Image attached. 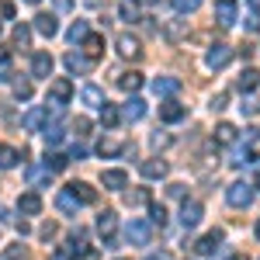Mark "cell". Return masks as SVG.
<instances>
[{"label":"cell","mask_w":260,"mask_h":260,"mask_svg":"<svg viewBox=\"0 0 260 260\" xmlns=\"http://www.w3.org/2000/svg\"><path fill=\"white\" fill-rule=\"evenodd\" d=\"M128 201H136V205H146V201H149V194H146V191H136V194H128Z\"/></svg>","instance_id":"c3c4849f"},{"label":"cell","mask_w":260,"mask_h":260,"mask_svg":"<svg viewBox=\"0 0 260 260\" xmlns=\"http://www.w3.org/2000/svg\"><path fill=\"white\" fill-rule=\"evenodd\" d=\"M101 184H104L108 191H121V187L128 184V174H125V170H104V174H101Z\"/></svg>","instance_id":"2e32d148"},{"label":"cell","mask_w":260,"mask_h":260,"mask_svg":"<svg viewBox=\"0 0 260 260\" xmlns=\"http://www.w3.org/2000/svg\"><path fill=\"white\" fill-rule=\"evenodd\" d=\"M174 7H177V14H194L201 7V0H174Z\"/></svg>","instance_id":"f35d334b"},{"label":"cell","mask_w":260,"mask_h":260,"mask_svg":"<svg viewBox=\"0 0 260 260\" xmlns=\"http://www.w3.org/2000/svg\"><path fill=\"white\" fill-rule=\"evenodd\" d=\"M163 35H167L170 42H180L184 35H187V21H170V24L163 28Z\"/></svg>","instance_id":"83f0119b"},{"label":"cell","mask_w":260,"mask_h":260,"mask_svg":"<svg viewBox=\"0 0 260 260\" xmlns=\"http://www.w3.org/2000/svg\"><path fill=\"white\" fill-rule=\"evenodd\" d=\"M139 4H156V0H139Z\"/></svg>","instance_id":"94428289"},{"label":"cell","mask_w":260,"mask_h":260,"mask_svg":"<svg viewBox=\"0 0 260 260\" xmlns=\"http://www.w3.org/2000/svg\"><path fill=\"white\" fill-rule=\"evenodd\" d=\"M225 101H229V94H215L208 108H212V111H222V108H225Z\"/></svg>","instance_id":"7dc6e473"},{"label":"cell","mask_w":260,"mask_h":260,"mask_svg":"<svg viewBox=\"0 0 260 260\" xmlns=\"http://www.w3.org/2000/svg\"><path fill=\"white\" fill-rule=\"evenodd\" d=\"M229 163H233V167H250V163H253V149H250V146H240Z\"/></svg>","instance_id":"4dcf8cb0"},{"label":"cell","mask_w":260,"mask_h":260,"mask_svg":"<svg viewBox=\"0 0 260 260\" xmlns=\"http://www.w3.org/2000/svg\"><path fill=\"white\" fill-rule=\"evenodd\" d=\"M80 101H83V104H90V108H104V104H108V101H104V90L94 87V83H87V87L80 90Z\"/></svg>","instance_id":"d6986e66"},{"label":"cell","mask_w":260,"mask_h":260,"mask_svg":"<svg viewBox=\"0 0 260 260\" xmlns=\"http://www.w3.org/2000/svg\"><path fill=\"white\" fill-rule=\"evenodd\" d=\"M56 7H59V11H70V7H73V0H56Z\"/></svg>","instance_id":"f5cc1de1"},{"label":"cell","mask_w":260,"mask_h":260,"mask_svg":"<svg viewBox=\"0 0 260 260\" xmlns=\"http://www.w3.org/2000/svg\"><path fill=\"white\" fill-rule=\"evenodd\" d=\"M45 121H49V108H31V111L21 118V125H24V128H42Z\"/></svg>","instance_id":"603a6c76"},{"label":"cell","mask_w":260,"mask_h":260,"mask_svg":"<svg viewBox=\"0 0 260 260\" xmlns=\"http://www.w3.org/2000/svg\"><path fill=\"white\" fill-rule=\"evenodd\" d=\"M0 215H4V212H0Z\"/></svg>","instance_id":"e7e4bbea"},{"label":"cell","mask_w":260,"mask_h":260,"mask_svg":"<svg viewBox=\"0 0 260 260\" xmlns=\"http://www.w3.org/2000/svg\"><path fill=\"white\" fill-rule=\"evenodd\" d=\"M14 98H18V101H28V98H31V83H28V80H18V83H14Z\"/></svg>","instance_id":"60d3db41"},{"label":"cell","mask_w":260,"mask_h":260,"mask_svg":"<svg viewBox=\"0 0 260 260\" xmlns=\"http://www.w3.org/2000/svg\"><path fill=\"white\" fill-rule=\"evenodd\" d=\"M90 66H94V59H87L80 52H66V70H70V73H87Z\"/></svg>","instance_id":"44dd1931"},{"label":"cell","mask_w":260,"mask_h":260,"mask_svg":"<svg viewBox=\"0 0 260 260\" xmlns=\"http://www.w3.org/2000/svg\"><path fill=\"white\" fill-rule=\"evenodd\" d=\"M125 240L132 243V246H146V243L153 240V225L142 219H132L128 225H125Z\"/></svg>","instance_id":"7a4b0ae2"},{"label":"cell","mask_w":260,"mask_h":260,"mask_svg":"<svg viewBox=\"0 0 260 260\" xmlns=\"http://www.w3.org/2000/svg\"><path fill=\"white\" fill-rule=\"evenodd\" d=\"M87 35H90L87 21H73V24H70V31H66V39H70V42H87Z\"/></svg>","instance_id":"f1b7e54d"},{"label":"cell","mask_w":260,"mask_h":260,"mask_svg":"<svg viewBox=\"0 0 260 260\" xmlns=\"http://www.w3.org/2000/svg\"><path fill=\"white\" fill-rule=\"evenodd\" d=\"M246 28H250V31H260V11H250V14H246Z\"/></svg>","instance_id":"f6af8a7d"},{"label":"cell","mask_w":260,"mask_h":260,"mask_svg":"<svg viewBox=\"0 0 260 260\" xmlns=\"http://www.w3.org/2000/svg\"><path fill=\"white\" fill-rule=\"evenodd\" d=\"M257 240H260V219H257Z\"/></svg>","instance_id":"91938a15"},{"label":"cell","mask_w":260,"mask_h":260,"mask_svg":"<svg viewBox=\"0 0 260 260\" xmlns=\"http://www.w3.org/2000/svg\"><path fill=\"white\" fill-rule=\"evenodd\" d=\"M118 108H111V104H104V108H101V125H104V128H115V125H118Z\"/></svg>","instance_id":"1f68e13d"},{"label":"cell","mask_w":260,"mask_h":260,"mask_svg":"<svg viewBox=\"0 0 260 260\" xmlns=\"http://www.w3.org/2000/svg\"><path fill=\"white\" fill-rule=\"evenodd\" d=\"M153 90H156L160 98H170V94L180 90V80L177 77H156V80H153Z\"/></svg>","instance_id":"ffe728a7"},{"label":"cell","mask_w":260,"mask_h":260,"mask_svg":"<svg viewBox=\"0 0 260 260\" xmlns=\"http://www.w3.org/2000/svg\"><path fill=\"white\" fill-rule=\"evenodd\" d=\"M87 4H90V7H98V4H101V0H87Z\"/></svg>","instance_id":"6f0895ef"},{"label":"cell","mask_w":260,"mask_h":260,"mask_svg":"<svg viewBox=\"0 0 260 260\" xmlns=\"http://www.w3.org/2000/svg\"><path fill=\"white\" fill-rule=\"evenodd\" d=\"M83 52H87V59H101L104 56V35H87Z\"/></svg>","instance_id":"cb8c5ba5"},{"label":"cell","mask_w":260,"mask_h":260,"mask_svg":"<svg viewBox=\"0 0 260 260\" xmlns=\"http://www.w3.org/2000/svg\"><path fill=\"white\" fill-rule=\"evenodd\" d=\"M70 156H73V160H83V156H87V149H83V146H73V153H70Z\"/></svg>","instance_id":"816d5d0a"},{"label":"cell","mask_w":260,"mask_h":260,"mask_svg":"<svg viewBox=\"0 0 260 260\" xmlns=\"http://www.w3.org/2000/svg\"><path fill=\"white\" fill-rule=\"evenodd\" d=\"M21 156H24V153H18L14 146H0V167H4V170H11Z\"/></svg>","instance_id":"484cf974"},{"label":"cell","mask_w":260,"mask_h":260,"mask_svg":"<svg viewBox=\"0 0 260 260\" xmlns=\"http://www.w3.org/2000/svg\"><path fill=\"white\" fill-rule=\"evenodd\" d=\"M66 191H70L73 198L80 201V205H94V201H98V191H94L90 184H83V180H73V184H70Z\"/></svg>","instance_id":"30bf717a"},{"label":"cell","mask_w":260,"mask_h":260,"mask_svg":"<svg viewBox=\"0 0 260 260\" xmlns=\"http://www.w3.org/2000/svg\"><path fill=\"white\" fill-rule=\"evenodd\" d=\"M250 4H253V7H257V11H260V0H250Z\"/></svg>","instance_id":"680465c9"},{"label":"cell","mask_w":260,"mask_h":260,"mask_svg":"<svg viewBox=\"0 0 260 260\" xmlns=\"http://www.w3.org/2000/svg\"><path fill=\"white\" fill-rule=\"evenodd\" d=\"M253 191H257L253 184H243V180H236V184H229V187H225V201H229L233 208H246V205L253 201Z\"/></svg>","instance_id":"6da1fadb"},{"label":"cell","mask_w":260,"mask_h":260,"mask_svg":"<svg viewBox=\"0 0 260 260\" xmlns=\"http://www.w3.org/2000/svg\"><path fill=\"white\" fill-rule=\"evenodd\" d=\"M42 167H45L49 174H59V170H66V156H59V153H49Z\"/></svg>","instance_id":"d6a6232c"},{"label":"cell","mask_w":260,"mask_h":260,"mask_svg":"<svg viewBox=\"0 0 260 260\" xmlns=\"http://www.w3.org/2000/svg\"><path fill=\"white\" fill-rule=\"evenodd\" d=\"M24 177H28L31 187H49V184H52V174H49L45 167H28V174H24Z\"/></svg>","instance_id":"7402d4cb"},{"label":"cell","mask_w":260,"mask_h":260,"mask_svg":"<svg viewBox=\"0 0 260 260\" xmlns=\"http://www.w3.org/2000/svg\"><path fill=\"white\" fill-rule=\"evenodd\" d=\"M0 260H24V246H21V243L4 246V250H0Z\"/></svg>","instance_id":"d590c367"},{"label":"cell","mask_w":260,"mask_h":260,"mask_svg":"<svg viewBox=\"0 0 260 260\" xmlns=\"http://www.w3.org/2000/svg\"><path fill=\"white\" fill-rule=\"evenodd\" d=\"M115 229H118V215L111 208H104L98 215V233H101V240H104V246H115Z\"/></svg>","instance_id":"277c9868"},{"label":"cell","mask_w":260,"mask_h":260,"mask_svg":"<svg viewBox=\"0 0 260 260\" xmlns=\"http://www.w3.org/2000/svg\"><path fill=\"white\" fill-rule=\"evenodd\" d=\"M52 260H66V253H62V250H59V253H52Z\"/></svg>","instance_id":"11a10c76"},{"label":"cell","mask_w":260,"mask_h":260,"mask_svg":"<svg viewBox=\"0 0 260 260\" xmlns=\"http://www.w3.org/2000/svg\"><path fill=\"white\" fill-rule=\"evenodd\" d=\"M139 170H142V177H146V180H163L170 167H167L163 160H146V163L139 167Z\"/></svg>","instance_id":"ac0fdd59"},{"label":"cell","mask_w":260,"mask_h":260,"mask_svg":"<svg viewBox=\"0 0 260 260\" xmlns=\"http://www.w3.org/2000/svg\"><path fill=\"white\" fill-rule=\"evenodd\" d=\"M233 139H236V128H233L229 121L215 125V142H233Z\"/></svg>","instance_id":"e575fe53"},{"label":"cell","mask_w":260,"mask_h":260,"mask_svg":"<svg viewBox=\"0 0 260 260\" xmlns=\"http://www.w3.org/2000/svg\"><path fill=\"white\" fill-rule=\"evenodd\" d=\"M167 142H170V136H160V132L153 136V146H156V149H160V146H167Z\"/></svg>","instance_id":"f907efd6"},{"label":"cell","mask_w":260,"mask_h":260,"mask_svg":"<svg viewBox=\"0 0 260 260\" xmlns=\"http://www.w3.org/2000/svg\"><path fill=\"white\" fill-rule=\"evenodd\" d=\"M18 212H21V215H39V212H42V198L35 194V191L21 194V198H18Z\"/></svg>","instance_id":"e0dca14e"},{"label":"cell","mask_w":260,"mask_h":260,"mask_svg":"<svg viewBox=\"0 0 260 260\" xmlns=\"http://www.w3.org/2000/svg\"><path fill=\"white\" fill-rule=\"evenodd\" d=\"M215 21L222 28H233L236 24V0H215Z\"/></svg>","instance_id":"52a82bcc"},{"label":"cell","mask_w":260,"mask_h":260,"mask_svg":"<svg viewBox=\"0 0 260 260\" xmlns=\"http://www.w3.org/2000/svg\"><path fill=\"white\" fill-rule=\"evenodd\" d=\"M115 87L125 90V94H136V90L142 87V73H139V70H125V73L115 77Z\"/></svg>","instance_id":"ba28073f"},{"label":"cell","mask_w":260,"mask_h":260,"mask_svg":"<svg viewBox=\"0 0 260 260\" xmlns=\"http://www.w3.org/2000/svg\"><path fill=\"white\" fill-rule=\"evenodd\" d=\"M14 77V56L11 52H0V83H7Z\"/></svg>","instance_id":"f546056e"},{"label":"cell","mask_w":260,"mask_h":260,"mask_svg":"<svg viewBox=\"0 0 260 260\" xmlns=\"http://www.w3.org/2000/svg\"><path fill=\"white\" fill-rule=\"evenodd\" d=\"M146 260H170V253H149Z\"/></svg>","instance_id":"db71d44e"},{"label":"cell","mask_w":260,"mask_h":260,"mask_svg":"<svg viewBox=\"0 0 260 260\" xmlns=\"http://www.w3.org/2000/svg\"><path fill=\"white\" fill-rule=\"evenodd\" d=\"M98 153H101V156H115V153H121V142L108 136V139H101V142H98Z\"/></svg>","instance_id":"836d02e7"},{"label":"cell","mask_w":260,"mask_h":260,"mask_svg":"<svg viewBox=\"0 0 260 260\" xmlns=\"http://www.w3.org/2000/svg\"><path fill=\"white\" fill-rule=\"evenodd\" d=\"M180 222H184V229H194L201 222V201H184L180 205Z\"/></svg>","instance_id":"9c48e42d"},{"label":"cell","mask_w":260,"mask_h":260,"mask_svg":"<svg viewBox=\"0 0 260 260\" xmlns=\"http://www.w3.org/2000/svg\"><path fill=\"white\" fill-rule=\"evenodd\" d=\"M229 59H233V49L222 45V42L208 45V52H205V66L208 70H222V66H229Z\"/></svg>","instance_id":"5b68a950"},{"label":"cell","mask_w":260,"mask_h":260,"mask_svg":"<svg viewBox=\"0 0 260 260\" xmlns=\"http://www.w3.org/2000/svg\"><path fill=\"white\" fill-rule=\"evenodd\" d=\"M70 98H73V80L59 77V80H52V83H49V104L62 108V104H66Z\"/></svg>","instance_id":"8992f818"},{"label":"cell","mask_w":260,"mask_h":260,"mask_svg":"<svg viewBox=\"0 0 260 260\" xmlns=\"http://www.w3.org/2000/svg\"><path fill=\"white\" fill-rule=\"evenodd\" d=\"M219 246H222V229H212V233H205V236L194 243V250H198V253H205V257H208V253H215Z\"/></svg>","instance_id":"8fae6325"},{"label":"cell","mask_w":260,"mask_h":260,"mask_svg":"<svg viewBox=\"0 0 260 260\" xmlns=\"http://www.w3.org/2000/svg\"><path fill=\"white\" fill-rule=\"evenodd\" d=\"M56 208H59V212H66V215H77V208H80V201L73 198L70 191H62V194H56Z\"/></svg>","instance_id":"d4e9b609"},{"label":"cell","mask_w":260,"mask_h":260,"mask_svg":"<svg viewBox=\"0 0 260 260\" xmlns=\"http://www.w3.org/2000/svg\"><path fill=\"white\" fill-rule=\"evenodd\" d=\"M115 49H118L121 59H139L142 56V42L132 35V31H121L118 39H115Z\"/></svg>","instance_id":"3957f363"},{"label":"cell","mask_w":260,"mask_h":260,"mask_svg":"<svg viewBox=\"0 0 260 260\" xmlns=\"http://www.w3.org/2000/svg\"><path fill=\"white\" fill-rule=\"evenodd\" d=\"M35 31L45 35V39H52V35H59V21L52 14H35Z\"/></svg>","instance_id":"5bb4252c"},{"label":"cell","mask_w":260,"mask_h":260,"mask_svg":"<svg viewBox=\"0 0 260 260\" xmlns=\"http://www.w3.org/2000/svg\"><path fill=\"white\" fill-rule=\"evenodd\" d=\"M184 115H187V108H184L180 101H163L160 104V121H170V125H174V121H180Z\"/></svg>","instance_id":"7c38bea8"},{"label":"cell","mask_w":260,"mask_h":260,"mask_svg":"<svg viewBox=\"0 0 260 260\" xmlns=\"http://www.w3.org/2000/svg\"><path fill=\"white\" fill-rule=\"evenodd\" d=\"M39 233H42V240L49 243V240H52V236H56V233H59V229H56V222H45V225H42Z\"/></svg>","instance_id":"ee69618b"},{"label":"cell","mask_w":260,"mask_h":260,"mask_svg":"<svg viewBox=\"0 0 260 260\" xmlns=\"http://www.w3.org/2000/svg\"><path fill=\"white\" fill-rule=\"evenodd\" d=\"M149 215H153V222H156V225H163V222H167V212H163V205H149Z\"/></svg>","instance_id":"b9f144b4"},{"label":"cell","mask_w":260,"mask_h":260,"mask_svg":"<svg viewBox=\"0 0 260 260\" xmlns=\"http://www.w3.org/2000/svg\"><path fill=\"white\" fill-rule=\"evenodd\" d=\"M73 128H77V136H87V132H90V118H77Z\"/></svg>","instance_id":"bcb514c9"},{"label":"cell","mask_w":260,"mask_h":260,"mask_svg":"<svg viewBox=\"0 0 260 260\" xmlns=\"http://www.w3.org/2000/svg\"><path fill=\"white\" fill-rule=\"evenodd\" d=\"M0 14L4 18H14V4H0Z\"/></svg>","instance_id":"681fc988"},{"label":"cell","mask_w":260,"mask_h":260,"mask_svg":"<svg viewBox=\"0 0 260 260\" xmlns=\"http://www.w3.org/2000/svg\"><path fill=\"white\" fill-rule=\"evenodd\" d=\"M233 260H250V257H233Z\"/></svg>","instance_id":"be15d7a7"},{"label":"cell","mask_w":260,"mask_h":260,"mask_svg":"<svg viewBox=\"0 0 260 260\" xmlns=\"http://www.w3.org/2000/svg\"><path fill=\"white\" fill-rule=\"evenodd\" d=\"M24 4H42V0H24Z\"/></svg>","instance_id":"6125c7cd"},{"label":"cell","mask_w":260,"mask_h":260,"mask_svg":"<svg viewBox=\"0 0 260 260\" xmlns=\"http://www.w3.org/2000/svg\"><path fill=\"white\" fill-rule=\"evenodd\" d=\"M253 187H257V191H260V170H257V177H253Z\"/></svg>","instance_id":"9f6ffc18"},{"label":"cell","mask_w":260,"mask_h":260,"mask_svg":"<svg viewBox=\"0 0 260 260\" xmlns=\"http://www.w3.org/2000/svg\"><path fill=\"white\" fill-rule=\"evenodd\" d=\"M257 83H260V73L253 70V66H250V70H243V73H240V80H236V87H240V90H253Z\"/></svg>","instance_id":"4316f807"},{"label":"cell","mask_w":260,"mask_h":260,"mask_svg":"<svg viewBox=\"0 0 260 260\" xmlns=\"http://www.w3.org/2000/svg\"><path fill=\"white\" fill-rule=\"evenodd\" d=\"M59 142H62V128L59 125H52V128L45 125V146H59Z\"/></svg>","instance_id":"ab89813d"},{"label":"cell","mask_w":260,"mask_h":260,"mask_svg":"<svg viewBox=\"0 0 260 260\" xmlns=\"http://www.w3.org/2000/svg\"><path fill=\"white\" fill-rule=\"evenodd\" d=\"M118 18H121V21H136L139 14H136V7H128V4H121V7H118Z\"/></svg>","instance_id":"7bdbcfd3"},{"label":"cell","mask_w":260,"mask_h":260,"mask_svg":"<svg viewBox=\"0 0 260 260\" xmlns=\"http://www.w3.org/2000/svg\"><path fill=\"white\" fill-rule=\"evenodd\" d=\"M240 108H243V115H250V118H253V115H260V98H253V94H246Z\"/></svg>","instance_id":"74e56055"},{"label":"cell","mask_w":260,"mask_h":260,"mask_svg":"<svg viewBox=\"0 0 260 260\" xmlns=\"http://www.w3.org/2000/svg\"><path fill=\"white\" fill-rule=\"evenodd\" d=\"M142 115H146V101L142 98H128L125 101V108H121V118L125 121H139Z\"/></svg>","instance_id":"9a60e30c"},{"label":"cell","mask_w":260,"mask_h":260,"mask_svg":"<svg viewBox=\"0 0 260 260\" xmlns=\"http://www.w3.org/2000/svg\"><path fill=\"white\" fill-rule=\"evenodd\" d=\"M11 39H14V45H21V49H24V45H28V42H31V28H28V24H18V28H14V35H11Z\"/></svg>","instance_id":"8d00e7d4"},{"label":"cell","mask_w":260,"mask_h":260,"mask_svg":"<svg viewBox=\"0 0 260 260\" xmlns=\"http://www.w3.org/2000/svg\"><path fill=\"white\" fill-rule=\"evenodd\" d=\"M52 56L49 52H35L31 56V77H52Z\"/></svg>","instance_id":"4fadbf2b"}]
</instances>
